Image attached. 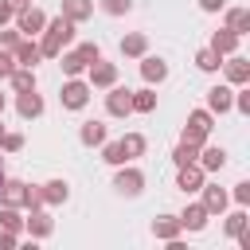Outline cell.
<instances>
[{
    "label": "cell",
    "mask_w": 250,
    "mask_h": 250,
    "mask_svg": "<svg viewBox=\"0 0 250 250\" xmlns=\"http://www.w3.org/2000/svg\"><path fill=\"white\" fill-rule=\"evenodd\" d=\"M129 105H133V113H152V109H156V94H152V86L129 90Z\"/></svg>",
    "instance_id": "cb8c5ba5"
},
{
    "label": "cell",
    "mask_w": 250,
    "mask_h": 250,
    "mask_svg": "<svg viewBox=\"0 0 250 250\" xmlns=\"http://www.w3.org/2000/svg\"><path fill=\"white\" fill-rule=\"evenodd\" d=\"M0 230H16V234H23V219H20V207H0Z\"/></svg>",
    "instance_id": "1f68e13d"
},
{
    "label": "cell",
    "mask_w": 250,
    "mask_h": 250,
    "mask_svg": "<svg viewBox=\"0 0 250 250\" xmlns=\"http://www.w3.org/2000/svg\"><path fill=\"white\" fill-rule=\"evenodd\" d=\"M12 59H16V66H31V70H35V66L43 62V51H39V43H35V39H27V35H23V39L12 47Z\"/></svg>",
    "instance_id": "30bf717a"
},
{
    "label": "cell",
    "mask_w": 250,
    "mask_h": 250,
    "mask_svg": "<svg viewBox=\"0 0 250 250\" xmlns=\"http://www.w3.org/2000/svg\"><path fill=\"white\" fill-rule=\"evenodd\" d=\"M8 82H12V90H16V94L35 90V70H31V66H16V70L8 74Z\"/></svg>",
    "instance_id": "4316f807"
},
{
    "label": "cell",
    "mask_w": 250,
    "mask_h": 250,
    "mask_svg": "<svg viewBox=\"0 0 250 250\" xmlns=\"http://www.w3.org/2000/svg\"><path fill=\"white\" fill-rule=\"evenodd\" d=\"M20 246V234L16 230H0V250H16Z\"/></svg>",
    "instance_id": "ab89813d"
},
{
    "label": "cell",
    "mask_w": 250,
    "mask_h": 250,
    "mask_svg": "<svg viewBox=\"0 0 250 250\" xmlns=\"http://www.w3.org/2000/svg\"><path fill=\"white\" fill-rule=\"evenodd\" d=\"M195 156H199V148H195V145H188V141H180V145L172 148V164H176V168L195 164Z\"/></svg>",
    "instance_id": "4dcf8cb0"
},
{
    "label": "cell",
    "mask_w": 250,
    "mask_h": 250,
    "mask_svg": "<svg viewBox=\"0 0 250 250\" xmlns=\"http://www.w3.org/2000/svg\"><path fill=\"white\" fill-rule=\"evenodd\" d=\"M148 51V39H145V31H129L125 39H121V55L125 59H141Z\"/></svg>",
    "instance_id": "d4e9b609"
},
{
    "label": "cell",
    "mask_w": 250,
    "mask_h": 250,
    "mask_svg": "<svg viewBox=\"0 0 250 250\" xmlns=\"http://www.w3.org/2000/svg\"><path fill=\"white\" fill-rule=\"evenodd\" d=\"M152 234H156L160 242H176V238H180V219H176V215H156V219H152Z\"/></svg>",
    "instance_id": "7402d4cb"
},
{
    "label": "cell",
    "mask_w": 250,
    "mask_h": 250,
    "mask_svg": "<svg viewBox=\"0 0 250 250\" xmlns=\"http://www.w3.org/2000/svg\"><path fill=\"white\" fill-rule=\"evenodd\" d=\"M113 188H117L121 195H141V188H145V172H141V168H125V164H117V172H113Z\"/></svg>",
    "instance_id": "52a82bcc"
},
{
    "label": "cell",
    "mask_w": 250,
    "mask_h": 250,
    "mask_svg": "<svg viewBox=\"0 0 250 250\" xmlns=\"http://www.w3.org/2000/svg\"><path fill=\"white\" fill-rule=\"evenodd\" d=\"M230 199H234L238 207H246V203H250V180H238L234 191H230Z\"/></svg>",
    "instance_id": "f35d334b"
},
{
    "label": "cell",
    "mask_w": 250,
    "mask_h": 250,
    "mask_svg": "<svg viewBox=\"0 0 250 250\" xmlns=\"http://www.w3.org/2000/svg\"><path fill=\"white\" fill-rule=\"evenodd\" d=\"M199 8H203V12H223L227 0H199Z\"/></svg>",
    "instance_id": "b9f144b4"
},
{
    "label": "cell",
    "mask_w": 250,
    "mask_h": 250,
    "mask_svg": "<svg viewBox=\"0 0 250 250\" xmlns=\"http://www.w3.org/2000/svg\"><path fill=\"white\" fill-rule=\"evenodd\" d=\"M188 125L211 137V129H215V113H211V109H191V113H188Z\"/></svg>",
    "instance_id": "f546056e"
},
{
    "label": "cell",
    "mask_w": 250,
    "mask_h": 250,
    "mask_svg": "<svg viewBox=\"0 0 250 250\" xmlns=\"http://www.w3.org/2000/svg\"><path fill=\"white\" fill-rule=\"evenodd\" d=\"M230 102H234V86H211L207 90V109L211 113H230Z\"/></svg>",
    "instance_id": "d6986e66"
},
{
    "label": "cell",
    "mask_w": 250,
    "mask_h": 250,
    "mask_svg": "<svg viewBox=\"0 0 250 250\" xmlns=\"http://www.w3.org/2000/svg\"><path fill=\"white\" fill-rule=\"evenodd\" d=\"M12 23L20 27V35L35 39V35L47 27V16H43V8H31V4H27V8H20V12H16V20H12Z\"/></svg>",
    "instance_id": "5b68a950"
},
{
    "label": "cell",
    "mask_w": 250,
    "mask_h": 250,
    "mask_svg": "<svg viewBox=\"0 0 250 250\" xmlns=\"http://www.w3.org/2000/svg\"><path fill=\"white\" fill-rule=\"evenodd\" d=\"M199 191H203V199H199V203L207 207V215H223V211L230 207L227 188H219V184H207V180H203V188H199Z\"/></svg>",
    "instance_id": "9c48e42d"
},
{
    "label": "cell",
    "mask_w": 250,
    "mask_h": 250,
    "mask_svg": "<svg viewBox=\"0 0 250 250\" xmlns=\"http://www.w3.org/2000/svg\"><path fill=\"white\" fill-rule=\"evenodd\" d=\"M98 8L105 16H125V12H133V0H98Z\"/></svg>",
    "instance_id": "e575fe53"
},
{
    "label": "cell",
    "mask_w": 250,
    "mask_h": 250,
    "mask_svg": "<svg viewBox=\"0 0 250 250\" xmlns=\"http://www.w3.org/2000/svg\"><path fill=\"white\" fill-rule=\"evenodd\" d=\"M121 148H125V160H137V156H145L148 141H145L141 133H125V137H121Z\"/></svg>",
    "instance_id": "83f0119b"
},
{
    "label": "cell",
    "mask_w": 250,
    "mask_h": 250,
    "mask_svg": "<svg viewBox=\"0 0 250 250\" xmlns=\"http://www.w3.org/2000/svg\"><path fill=\"white\" fill-rule=\"evenodd\" d=\"M219 66H223V74H227V86H250V59H246V55L234 51V55H227Z\"/></svg>",
    "instance_id": "277c9868"
},
{
    "label": "cell",
    "mask_w": 250,
    "mask_h": 250,
    "mask_svg": "<svg viewBox=\"0 0 250 250\" xmlns=\"http://www.w3.org/2000/svg\"><path fill=\"white\" fill-rule=\"evenodd\" d=\"M12 20H16V12H12V8H8V4H4V0H0V27H8V23H12Z\"/></svg>",
    "instance_id": "7bdbcfd3"
},
{
    "label": "cell",
    "mask_w": 250,
    "mask_h": 250,
    "mask_svg": "<svg viewBox=\"0 0 250 250\" xmlns=\"http://www.w3.org/2000/svg\"><path fill=\"white\" fill-rule=\"evenodd\" d=\"M74 27L78 23H70L66 16H55V20H47V27L39 31L43 39H39V51H43V59H59L70 43H74Z\"/></svg>",
    "instance_id": "6da1fadb"
},
{
    "label": "cell",
    "mask_w": 250,
    "mask_h": 250,
    "mask_svg": "<svg viewBox=\"0 0 250 250\" xmlns=\"http://www.w3.org/2000/svg\"><path fill=\"white\" fill-rule=\"evenodd\" d=\"M59 66H62L66 78H82V74H86V62H82L78 51H62V55H59Z\"/></svg>",
    "instance_id": "484cf974"
},
{
    "label": "cell",
    "mask_w": 250,
    "mask_h": 250,
    "mask_svg": "<svg viewBox=\"0 0 250 250\" xmlns=\"http://www.w3.org/2000/svg\"><path fill=\"white\" fill-rule=\"evenodd\" d=\"M105 113H109V117H129V113H133L129 90H125V86H117V82L109 86V94H105Z\"/></svg>",
    "instance_id": "4fadbf2b"
},
{
    "label": "cell",
    "mask_w": 250,
    "mask_h": 250,
    "mask_svg": "<svg viewBox=\"0 0 250 250\" xmlns=\"http://www.w3.org/2000/svg\"><path fill=\"white\" fill-rule=\"evenodd\" d=\"M23 148V133H4L0 137V152H20Z\"/></svg>",
    "instance_id": "74e56055"
},
{
    "label": "cell",
    "mask_w": 250,
    "mask_h": 250,
    "mask_svg": "<svg viewBox=\"0 0 250 250\" xmlns=\"http://www.w3.org/2000/svg\"><path fill=\"white\" fill-rule=\"evenodd\" d=\"M39 195H43V207H59V203L70 199V184L66 180H47V184H39Z\"/></svg>",
    "instance_id": "e0dca14e"
},
{
    "label": "cell",
    "mask_w": 250,
    "mask_h": 250,
    "mask_svg": "<svg viewBox=\"0 0 250 250\" xmlns=\"http://www.w3.org/2000/svg\"><path fill=\"white\" fill-rule=\"evenodd\" d=\"M90 94H94L90 82H82V78H66L62 90H59V102H62V109H74V113H78V109H86Z\"/></svg>",
    "instance_id": "3957f363"
},
{
    "label": "cell",
    "mask_w": 250,
    "mask_h": 250,
    "mask_svg": "<svg viewBox=\"0 0 250 250\" xmlns=\"http://www.w3.org/2000/svg\"><path fill=\"white\" fill-rule=\"evenodd\" d=\"M59 16H66L70 23H86L94 16V0H62V12Z\"/></svg>",
    "instance_id": "603a6c76"
},
{
    "label": "cell",
    "mask_w": 250,
    "mask_h": 250,
    "mask_svg": "<svg viewBox=\"0 0 250 250\" xmlns=\"http://www.w3.org/2000/svg\"><path fill=\"white\" fill-rule=\"evenodd\" d=\"M195 164H199L203 172H223V168H227V148H219V145H203L199 156H195Z\"/></svg>",
    "instance_id": "2e32d148"
},
{
    "label": "cell",
    "mask_w": 250,
    "mask_h": 250,
    "mask_svg": "<svg viewBox=\"0 0 250 250\" xmlns=\"http://www.w3.org/2000/svg\"><path fill=\"white\" fill-rule=\"evenodd\" d=\"M203 180H207V172H203L199 164H184V168H176V188H180L184 195H195V191L203 188Z\"/></svg>",
    "instance_id": "ba28073f"
},
{
    "label": "cell",
    "mask_w": 250,
    "mask_h": 250,
    "mask_svg": "<svg viewBox=\"0 0 250 250\" xmlns=\"http://www.w3.org/2000/svg\"><path fill=\"white\" fill-rule=\"evenodd\" d=\"M219 62H223V55H215L211 47H199V51H195V66H199L203 74H215V70H219Z\"/></svg>",
    "instance_id": "f1b7e54d"
},
{
    "label": "cell",
    "mask_w": 250,
    "mask_h": 250,
    "mask_svg": "<svg viewBox=\"0 0 250 250\" xmlns=\"http://www.w3.org/2000/svg\"><path fill=\"white\" fill-rule=\"evenodd\" d=\"M246 223H250V219H246V207H234V211L227 215V238L242 234V230H246Z\"/></svg>",
    "instance_id": "836d02e7"
},
{
    "label": "cell",
    "mask_w": 250,
    "mask_h": 250,
    "mask_svg": "<svg viewBox=\"0 0 250 250\" xmlns=\"http://www.w3.org/2000/svg\"><path fill=\"white\" fill-rule=\"evenodd\" d=\"M78 141H82L86 148H102V145L109 141V129H105V121H82V129H78Z\"/></svg>",
    "instance_id": "9a60e30c"
},
{
    "label": "cell",
    "mask_w": 250,
    "mask_h": 250,
    "mask_svg": "<svg viewBox=\"0 0 250 250\" xmlns=\"http://www.w3.org/2000/svg\"><path fill=\"white\" fill-rule=\"evenodd\" d=\"M4 105H8V98H4V94H0V113H4Z\"/></svg>",
    "instance_id": "f6af8a7d"
},
{
    "label": "cell",
    "mask_w": 250,
    "mask_h": 250,
    "mask_svg": "<svg viewBox=\"0 0 250 250\" xmlns=\"http://www.w3.org/2000/svg\"><path fill=\"white\" fill-rule=\"evenodd\" d=\"M23 230H27L31 238H51V230H55V219H51L43 207H31V215L23 219Z\"/></svg>",
    "instance_id": "7c38bea8"
},
{
    "label": "cell",
    "mask_w": 250,
    "mask_h": 250,
    "mask_svg": "<svg viewBox=\"0 0 250 250\" xmlns=\"http://www.w3.org/2000/svg\"><path fill=\"white\" fill-rule=\"evenodd\" d=\"M16 113H20L23 121H35V117H43V98H39L35 90H23V94H16Z\"/></svg>",
    "instance_id": "5bb4252c"
},
{
    "label": "cell",
    "mask_w": 250,
    "mask_h": 250,
    "mask_svg": "<svg viewBox=\"0 0 250 250\" xmlns=\"http://www.w3.org/2000/svg\"><path fill=\"white\" fill-rule=\"evenodd\" d=\"M207 47H211L215 55H223V59H227V55H234V51H238V35H234L230 27H219V31L211 35V43H207Z\"/></svg>",
    "instance_id": "44dd1931"
},
{
    "label": "cell",
    "mask_w": 250,
    "mask_h": 250,
    "mask_svg": "<svg viewBox=\"0 0 250 250\" xmlns=\"http://www.w3.org/2000/svg\"><path fill=\"white\" fill-rule=\"evenodd\" d=\"M176 219H180V230H203L211 215H207V207H203V203H188Z\"/></svg>",
    "instance_id": "ac0fdd59"
},
{
    "label": "cell",
    "mask_w": 250,
    "mask_h": 250,
    "mask_svg": "<svg viewBox=\"0 0 250 250\" xmlns=\"http://www.w3.org/2000/svg\"><path fill=\"white\" fill-rule=\"evenodd\" d=\"M86 82H90L94 90H109V86L117 82V62H105V59L90 62V66H86Z\"/></svg>",
    "instance_id": "8992f818"
},
{
    "label": "cell",
    "mask_w": 250,
    "mask_h": 250,
    "mask_svg": "<svg viewBox=\"0 0 250 250\" xmlns=\"http://www.w3.org/2000/svg\"><path fill=\"white\" fill-rule=\"evenodd\" d=\"M0 207H43V195H39V188H31V184H23V180H4L0 184Z\"/></svg>",
    "instance_id": "7a4b0ae2"
},
{
    "label": "cell",
    "mask_w": 250,
    "mask_h": 250,
    "mask_svg": "<svg viewBox=\"0 0 250 250\" xmlns=\"http://www.w3.org/2000/svg\"><path fill=\"white\" fill-rule=\"evenodd\" d=\"M141 78H145L148 86H160V82L168 78V62H164L160 55H148V51H145V55H141Z\"/></svg>",
    "instance_id": "8fae6325"
},
{
    "label": "cell",
    "mask_w": 250,
    "mask_h": 250,
    "mask_svg": "<svg viewBox=\"0 0 250 250\" xmlns=\"http://www.w3.org/2000/svg\"><path fill=\"white\" fill-rule=\"evenodd\" d=\"M0 137H4V125H0Z\"/></svg>",
    "instance_id": "7dc6e473"
},
{
    "label": "cell",
    "mask_w": 250,
    "mask_h": 250,
    "mask_svg": "<svg viewBox=\"0 0 250 250\" xmlns=\"http://www.w3.org/2000/svg\"><path fill=\"white\" fill-rule=\"evenodd\" d=\"M223 27H230L238 39H242V35H250V8H242V4L227 8V23H223Z\"/></svg>",
    "instance_id": "ffe728a7"
},
{
    "label": "cell",
    "mask_w": 250,
    "mask_h": 250,
    "mask_svg": "<svg viewBox=\"0 0 250 250\" xmlns=\"http://www.w3.org/2000/svg\"><path fill=\"white\" fill-rule=\"evenodd\" d=\"M4 4H8V8H12V12H20V8H27V4H31V0H4Z\"/></svg>",
    "instance_id": "ee69618b"
},
{
    "label": "cell",
    "mask_w": 250,
    "mask_h": 250,
    "mask_svg": "<svg viewBox=\"0 0 250 250\" xmlns=\"http://www.w3.org/2000/svg\"><path fill=\"white\" fill-rule=\"evenodd\" d=\"M16 70V59H12V51H0V78H8Z\"/></svg>",
    "instance_id": "60d3db41"
},
{
    "label": "cell",
    "mask_w": 250,
    "mask_h": 250,
    "mask_svg": "<svg viewBox=\"0 0 250 250\" xmlns=\"http://www.w3.org/2000/svg\"><path fill=\"white\" fill-rule=\"evenodd\" d=\"M4 180H8V176H4V164H0V184H4Z\"/></svg>",
    "instance_id": "bcb514c9"
},
{
    "label": "cell",
    "mask_w": 250,
    "mask_h": 250,
    "mask_svg": "<svg viewBox=\"0 0 250 250\" xmlns=\"http://www.w3.org/2000/svg\"><path fill=\"white\" fill-rule=\"evenodd\" d=\"M74 51H78V55H82V62H86V66H90V62H98V59H102V47H98V43H78V47H74Z\"/></svg>",
    "instance_id": "8d00e7d4"
},
{
    "label": "cell",
    "mask_w": 250,
    "mask_h": 250,
    "mask_svg": "<svg viewBox=\"0 0 250 250\" xmlns=\"http://www.w3.org/2000/svg\"><path fill=\"white\" fill-rule=\"evenodd\" d=\"M102 160H105V164H113V168H117V164H129V160H125L121 141H105V145H102Z\"/></svg>",
    "instance_id": "d6a6232c"
},
{
    "label": "cell",
    "mask_w": 250,
    "mask_h": 250,
    "mask_svg": "<svg viewBox=\"0 0 250 250\" xmlns=\"http://www.w3.org/2000/svg\"><path fill=\"white\" fill-rule=\"evenodd\" d=\"M20 39H23V35H20V27H16V23L0 27V51H12V47H16Z\"/></svg>",
    "instance_id": "d590c367"
}]
</instances>
